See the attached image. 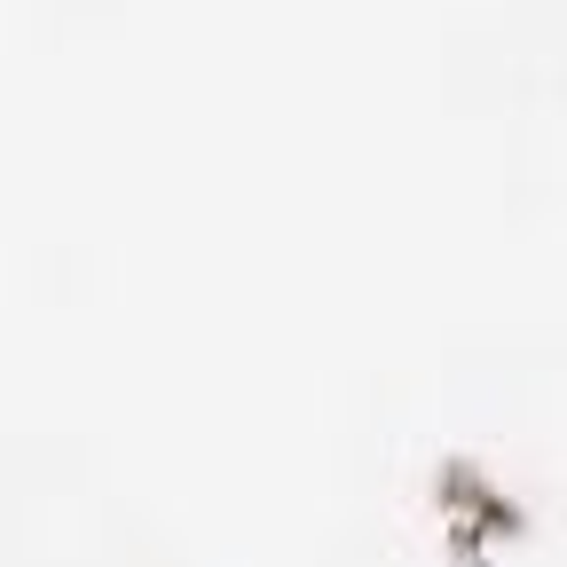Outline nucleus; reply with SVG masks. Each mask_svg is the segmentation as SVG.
I'll return each mask as SVG.
<instances>
[]
</instances>
